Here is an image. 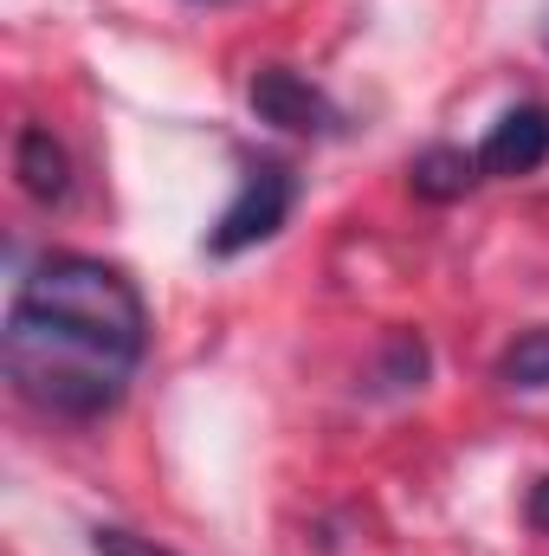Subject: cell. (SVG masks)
Here are the masks:
<instances>
[{
    "label": "cell",
    "mask_w": 549,
    "mask_h": 556,
    "mask_svg": "<svg viewBox=\"0 0 549 556\" xmlns=\"http://www.w3.org/2000/svg\"><path fill=\"white\" fill-rule=\"evenodd\" d=\"M253 111H259V124H272V130H291V137H323L330 124H336V111H330V98L310 85V78H297L291 65H266V72H253Z\"/></svg>",
    "instance_id": "obj_3"
},
{
    "label": "cell",
    "mask_w": 549,
    "mask_h": 556,
    "mask_svg": "<svg viewBox=\"0 0 549 556\" xmlns=\"http://www.w3.org/2000/svg\"><path fill=\"white\" fill-rule=\"evenodd\" d=\"M549 162V111L544 104H511L485 142H478V175H537Z\"/></svg>",
    "instance_id": "obj_4"
},
{
    "label": "cell",
    "mask_w": 549,
    "mask_h": 556,
    "mask_svg": "<svg viewBox=\"0 0 549 556\" xmlns=\"http://www.w3.org/2000/svg\"><path fill=\"white\" fill-rule=\"evenodd\" d=\"M149 311L130 273L91 253H46L7 304V382L59 420H104L137 382Z\"/></svg>",
    "instance_id": "obj_1"
},
{
    "label": "cell",
    "mask_w": 549,
    "mask_h": 556,
    "mask_svg": "<svg viewBox=\"0 0 549 556\" xmlns=\"http://www.w3.org/2000/svg\"><path fill=\"white\" fill-rule=\"evenodd\" d=\"M13 175H20V188L39 207H59L72 194V155H65V142L52 137L46 124H26L20 130V142H13Z\"/></svg>",
    "instance_id": "obj_5"
},
{
    "label": "cell",
    "mask_w": 549,
    "mask_h": 556,
    "mask_svg": "<svg viewBox=\"0 0 549 556\" xmlns=\"http://www.w3.org/2000/svg\"><path fill=\"white\" fill-rule=\"evenodd\" d=\"M498 376L511 389H549V324L544 330H524L505 356H498Z\"/></svg>",
    "instance_id": "obj_7"
},
{
    "label": "cell",
    "mask_w": 549,
    "mask_h": 556,
    "mask_svg": "<svg viewBox=\"0 0 549 556\" xmlns=\"http://www.w3.org/2000/svg\"><path fill=\"white\" fill-rule=\"evenodd\" d=\"M524 518H531V531H544V538H549V472L531 485V498H524Z\"/></svg>",
    "instance_id": "obj_9"
},
{
    "label": "cell",
    "mask_w": 549,
    "mask_h": 556,
    "mask_svg": "<svg viewBox=\"0 0 549 556\" xmlns=\"http://www.w3.org/2000/svg\"><path fill=\"white\" fill-rule=\"evenodd\" d=\"M291 207H297V175H291L284 162H272V155L246 162V175H240V194L227 201L220 227L207 233V253H214V260H233V253H246V247L272 240L278 227L291 220Z\"/></svg>",
    "instance_id": "obj_2"
},
{
    "label": "cell",
    "mask_w": 549,
    "mask_h": 556,
    "mask_svg": "<svg viewBox=\"0 0 549 556\" xmlns=\"http://www.w3.org/2000/svg\"><path fill=\"white\" fill-rule=\"evenodd\" d=\"M91 544H98V556H175V551H162L155 538L117 531V525H98V531H91Z\"/></svg>",
    "instance_id": "obj_8"
},
{
    "label": "cell",
    "mask_w": 549,
    "mask_h": 556,
    "mask_svg": "<svg viewBox=\"0 0 549 556\" xmlns=\"http://www.w3.org/2000/svg\"><path fill=\"white\" fill-rule=\"evenodd\" d=\"M408 181H413L420 201H459V194L478 181V155H465V149H452V142H433V149L413 155Z\"/></svg>",
    "instance_id": "obj_6"
}]
</instances>
